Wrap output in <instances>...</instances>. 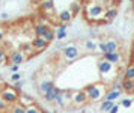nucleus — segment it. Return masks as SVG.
I'll list each match as a JSON object with an SVG mask.
<instances>
[{
	"label": "nucleus",
	"instance_id": "nucleus-1",
	"mask_svg": "<svg viewBox=\"0 0 134 113\" xmlns=\"http://www.w3.org/2000/svg\"><path fill=\"white\" fill-rule=\"evenodd\" d=\"M110 3H104V2H87L83 9H85V18L89 23H101L104 21V15H105V8Z\"/></svg>",
	"mask_w": 134,
	"mask_h": 113
},
{
	"label": "nucleus",
	"instance_id": "nucleus-2",
	"mask_svg": "<svg viewBox=\"0 0 134 113\" xmlns=\"http://www.w3.org/2000/svg\"><path fill=\"white\" fill-rule=\"evenodd\" d=\"M97 66H98V71H99V76H101V80H103L104 84L115 82V78L118 77V66L107 62L103 57L98 60Z\"/></svg>",
	"mask_w": 134,
	"mask_h": 113
},
{
	"label": "nucleus",
	"instance_id": "nucleus-3",
	"mask_svg": "<svg viewBox=\"0 0 134 113\" xmlns=\"http://www.w3.org/2000/svg\"><path fill=\"white\" fill-rule=\"evenodd\" d=\"M85 92H86V95H87L89 101H101V100L105 98L109 90H107V86L103 82H99V83L87 84L85 88Z\"/></svg>",
	"mask_w": 134,
	"mask_h": 113
},
{
	"label": "nucleus",
	"instance_id": "nucleus-4",
	"mask_svg": "<svg viewBox=\"0 0 134 113\" xmlns=\"http://www.w3.org/2000/svg\"><path fill=\"white\" fill-rule=\"evenodd\" d=\"M0 98H2V101H5L6 104H17L20 100V92L15 88L12 86H5V88H2V92H0Z\"/></svg>",
	"mask_w": 134,
	"mask_h": 113
},
{
	"label": "nucleus",
	"instance_id": "nucleus-5",
	"mask_svg": "<svg viewBox=\"0 0 134 113\" xmlns=\"http://www.w3.org/2000/svg\"><path fill=\"white\" fill-rule=\"evenodd\" d=\"M80 56V50L75 44H68L66 47H63L62 50V57L65 62H72Z\"/></svg>",
	"mask_w": 134,
	"mask_h": 113
},
{
	"label": "nucleus",
	"instance_id": "nucleus-6",
	"mask_svg": "<svg viewBox=\"0 0 134 113\" xmlns=\"http://www.w3.org/2000/svg\"><path fill=\"white\" fill-rule=\"evenodd\" d=\"M71 103H72V106H75V107H81V106L87 104L89 100H87V95H86L85 89L72 92V100H71Z\"/></svg>",
	"mask_w": 134,
	"mask_h": 113
},
{
	"label": "nucleus",
	"instance_id": "nucleus-7",
	"mask_svg": "<svg viewBox=\"0 0 134 113\" xmlns=\"http://www.w3.org/2000/svg\"><path fill=\"white\" fill-rule=\"evenodd\" d=\"M29 59L27 56H26L23 51H20V50H15V51H12V53L8 56V60L11 62V65H21V63H24L26 60Z\"/></svg>",
	"mask_w": 134,
	"mask_h": 113
},
{
	"label": "nucleus",
	"instance_id": "nucleus-8",
	"mask_svg": "<svg viewBox=\"0 0 134 113\" xmlns=\"http://www.w3.org/2000/svg\"><path fill=\"white\" fill-rule=\"evenodd\" d=\"M118 17V6L116 5H111L110 3L107 8H105V15H104V21H107V23H110V21H113L115 18Z\"/></svg>",
	"mask_w": 134,
	"mask_h": 113
},
{
	"label": "nucleus",
	"instance_id": "nucleus-9",
	"mask_svg": "<svg viewBox=\"0 0 134 113\" xmlns=\"http://www.w3.org/2000/svg\"><path fill=\"white\" fill-rule=\"evenodd\" d=\"M32 45H33V48H35V53H42L44 50H47V47H48V42L44 41L42 38H33Z\"/></svg>",
	"mask_w": 134,
	"mask_h": 113
},
{
	"label": "nucleus",
	"instance_id": "nucleus-10",
	"mask_svg": "<svg viewBox=\"0 0 134 113\" xmlns=\"http://www.w3.org/2000/svg\"><path fill=\"white\" fill-rule=\"evenodd\" d=\"M53 88H54V83H53L51 80H47V78H45V80H41V82H39V86H38L39 94H41L42 96L45 95V94H48Z\"/></svg>",
	"mask_w": 134,
	"mask_h": 113
},
{
	"label": "nucleus",
	"instance_id": "nucleus-11",
	"mask_svg": "<svg viewBox=\"0 0 134 113\" xmlns=\"http://www.w3.org/2000/svg\"><path fill=\"white\" fill-rule=\"evenodd\" d=\"M103 59H105L107 62H110V63H113V65H119L122 62V54L118 51V53H104L103 54Z\"/></svg>",
	"mask_w": 134,
	"mask_h": 113
},
{
	"label": "nucleus",
	"instance_id": "nucleus-12",
	"mask_svg": "<svg viewBox=\"0 0 134 113\" xmlns=\"http://www.w3.org/2000/svg\"><path fill=\"white\" fill-rule=\"evenodd\" d=\"M72 14H71V11L69 9H63V11H60L59 14H57V18H59V21H60V24H68L71 20H72Z\"/></svg>",
	"mask_w": 134,
	"mask_h": 113
},
{
	"label": "nucleus",
	"instance_id": "nucleus-13",
	"mask_svg": "<svg viewBox=\"0 0 134 113\" xmlns=\"http://www.w3.org/2000/svg\"><path fill=\"white\" fill-rule=\"evenodd\" d=\"M105 45H107V53H118L119 51V41L115 38H109L105 41Z\"/></svg>",
	"mask_w": 134,
	"mask_h": 113
},
{
	"label": "nucleus",
	"instance_id": "nucleus-14",
	"mask_svg": "<svg viewBox=\"0 0 134 113\" xmlns=\"http://www.w3.org/2000/svg\"><path fill=\"white\" fill-rule=\"evenodd\" d=\"M60 92H62V89H59L57 86H54V88L48 92V94H45V95H44V100H45L47 103H53V101H56V98L59 96V94H60Z\"/></svg>",
	"mask_w": 134,
	"mask_h": 113
},
{
	"label": "nucleus",
	"instance_id": "nucleus-15",
	"mask_svg": "<svg viewBox=\"0 0 134 113\" xmlns=\"http://www.w3.org/2000/svg\"><path fill=\"white\" fill-rule=\"evenodd\" d=\"M41 11L44 14H53L54 12V2H51V0H47V2H41Z\"/></svg>",
	"mask_w": 134,
	"mask_h": 113
},
{
	"label": "nucleus",
	"instance_id": "nucleus-16",
	"mask_svg": "<svg viewBox=\"0 0 134 113\" xmlns=\"http://www.w3.org/2000/svg\"><path fill=\"white\" fill-rule=\"evenodd\" d=\"M48 29H51L48 24H44V23L35 24V35H36V38H42V35H44V33H45Z\"/></svg>",
	"mask_w": 134,
	"mask_h": 113
},
{
	"label": "nucleus",
	"instance_id": "nucleus-17",
	"mask_svg": "<svg viewBox=\"0 0 134 113\" xmlns=\"http://www.w3.org/2000/svg\"><path fill=\"white\" fill-rule=\"evenodd\" d=\"M20 51H23L27 57H30L32 54H35V48L32 45V42H23L21 47H20Z\"/></svg>",
	"mask_w": 134,
	"mask_h": 113
},
{
	"label": "nucleus",
	"instance_id": "nucleus-18",
	"mask_svg": "<svg viewBox=\"0 0 134 113\" xmlns=\"http://www.w3.org/2000/svg\"><path fill=\"white\" fill-rule=\"evenodd\" d=\"M121 84H122V90H124V92H127V94H134V82L133 80L124 78L121 82Z\"/></svg>",
	"mask_w": 134,
	"mask_h": 113
},
{
	"label": "nucleus",
	"instance_id": "nucleus-19",
	"mask_svg": "<svg viewBox=\"0 0 134 113\" xmlns=\"http://www.w3.org/2000/svg\"><path fill=\"white\" fill-rule=\"evenodd\" d=\"M124 78H127V80H133L134 82V62L127 65L125 71H124Z\"/></svg>",
	"mask_w": 134,
	"mask_h": 113
},
{
	"label": "nucleus",
	"instance_id": "nucleus-20",
	"mask_svg": "<svg viewBox=\"0 0 134 113\" xmlns=\"http://www.w3.org/2000/svg\"><path fill=\"white\" fill-rule=\"evenodd\" d=\"M18 104H21L23 107H29L32 104H35V101H33V98H30L29 95H20Z\"/></svg>",
	"mask_w": 134,
	"mask_h": 113
},
{
	"label": "nucleus",
	"instance_id": "nucleus-21",
	"mask_svg": "<svg viewBox=\"0 0 134 113\" xmlns=\"http://www.w3.org/2000/svg\"><path fill=\"white\" fill-rule=\"evenodd\" d=\"M122 92H118V90H111L110 89L109 92H107V95H105V98L104 100H107V101H111V103H115L119 96H121Z\"/></svg>",
	"mask_w": 134,
	"mask_h": 113
},
{
	"label": "nucleus",
	"instance_id": "nucleus-22",
	"mask_svg": "<svg viewBox=\"0 0 134 113\" xmlns=\"http://www.w3.org/2000/svg\"><path fill=\"white\" fill-rule=\"evenodd\" d=\"M83 9V5L80 3V2H71V6H69V11H71V14L72 15H75V14H79L80 11Z\"/></svg>",
	"mask_w": 134,
	"mask_h": 113
},
{
	"label": "nucleus",
	"instance_id": "nucleus-23",
	"mask_svg": "<svg viewBox=\"0 0 134 113\" xmlns=\"http://www.w3.org/2000/svg\"><path fill=\"white\" fill-rule=\"evenodd\" d=\"M42 39H44V41H47V42L50 44L53 39H56V32H54L53 29H48V30H47V32L42 35Z\"/></svg>",
	"mask_w": 134,
	"mask_h": 113
},
{
	"label": "nucleus",
	"instance_id": "nucleus-24",
	"mask_svg": "<svg viewBox=\"0 0 134 113\" xmlns=\"http://www.w3.org/2000/svg\"><path fill=\"white\" fill-rule=\"evenodd\" d=\"M115 106V103H111V101H107V100H103V103H101V110L103 112H107L109 113L110 110H111V107Z\"/></svg>",
	"mask_w": 134,
	"mask_h": 113
},
{
	"label": "nucleus",
	"instance_id": "nucleus-25",
	"mask_svg": "<svg viewBox=\"0 0 134 113\" xmlns=\"http://www.w3.org/2000/svg\"><path fill=\"white\" fill-rule=\"evenodd\" d=\"M26 113H44V112H42V109L39 107V106L32 104V106H29V107H26Z\"/></svg>",
	"mask_w": 134,
	"mask_h": 113
},
{
	"label": "nucleus",
	"instance_id": "nucleus-26",
	"mask_svg": "<svg viewBox=\"0 0 134 113\" xmlns=\"http://www.w3.org/2000/svg\"><path fill=\"white\" fill-rule=\"evenodd\" d=\"M11 113H26V107H23L21 104H14L12 107H11Z\"/></svg>",
	"mask_w": 134,
	"mask_h": 113
},
{
	"label": "nucleus",
	"instance_id": "nucleus-27",
	"mask_svg": "<svg viewBox=\"0 0 134 113\" xmlns=\"http://www.w3.org/2000/svg\"><path fill=\"white\" fill-rule=\"evenodd\" d=\"M56 104H57V106H60V107H66V101H65V96H63V94H59V96H57V98H56Z\"/></svg>",
	"mask_w": 134,
	"mask_h": 113
},
{
	"label": "nucleus",
	"instance_id": "nucleus-28",
	"mask_svg": "<svg viewBox=\"0 0 134 113\" xmlns=\"http://www.w3.org/2000/svg\"><path fill=\"white\" fill-rule=\"evenodd\" d=\"M85 45H86V48H87L89 51H95V50L98 48V44L97 42H93V41H86Z\"/></svg>",
	"mask_w": 134,
	"mask_h": 113
},
{
	"label": "nucleus",
	"instance_id": "nucleus-29",
	"mask_svg": "<svg viewBox=\"0 0 134 113\" xmlns=\"http://www.w3.org/2000/svg\"><path fill=\"white\" fill-rule=\"evenodd\" d=\"M133 103H134L133 98H124L122 103H121V106H122V107H125V109H128V107H131V106H133Z\"/></svg>",
	"mask_w": 134,
	"mask_h": 113
},
{
	"label": "nucleus",
	"instance_id": "nucleus-30",
	"mask_svg": "<svg viewBox=\"0 0 134 113\" xmlns=\"http://www.w3.org/2000/svg\"><path fill=\"white\" fill-rule=\"evenodd\" d=\"M8 60V56H6V53H5V50L0 47V65H3L5 62Z\"/></svg>",
	"mask_w": 134,
	"mask_h": 113
},
{
	"label": "nucleus",
	"instance_id": "nucleus-31",
	"mask_svg": "<svg viewBox=\"0 0 134 113\" xmlns=\"http://www.w3.org/2000/svg\"><path fill=\"white\" fill-rule=\"evenodd\" d=\"M11 80H12V82H15V83H17V82H20V80H21V74H20V72H14L12 76H11Z\"/></svg>",
	"mask_w": 134,
	"mask_h": 113
},
{
	"label": "nucleus",
	"instance_id": "nucleus-32",
	"mask_svg": "<svg viewBox=\"0 0 134 113\" xmlns=\"http://www.w3.org/2000/svg\"><path fill=\"white\" fill-rule=\"evenodd\" d=\"M98 48H99V51H101V53H107V45H105V42H99V44H98Z\"/></svg>",
	"mask_w": 134,
	"mask_h": 113
},
{
	"label": "nucleus",
	"instance_id": "nucleus-33",
	"mask_svg": "<svg viewBox=\"0 0 134 113\" xmlns=\"http://www.w3.org/2000/svg\"><path fill=\"white\" fill-rule=\"evenodd\" d=\"M111 90H118V92H124V90H122V84H121V83H115L113 86H111Z\"/></svg>",
	"mask_w": 134,
	"mask_h": 113
},
{
	"label": "nucleus",
	"instance_id": "nucleus-34",
	"mask_svg": "<svg viewBox=\"0 0 134 113\" xmlns=\"http://www.w3.org/2000/svg\"><path fill=\"white\" fill-rule=\"evenodd\" d=\"M63 38H66V32H57V33H56V39L60 41V39H63Z\"/></svg>",
	"mask_w": 134,
	"mask_h": 113
},
{
	"label": "nucleus",
	"instance_id": "nucleus-35",
	"mask_svg": "<svg viewBox=\"0 0 134 113\" xmlns=\"http://www.w3.org/2000/svg\"><path fill=\"white\" fill-rule=\"evenodd\" d=\"M119 112V104H115L113 107H111V110H110L109 113H118Z\"/></svg>",
	"mask_w": 134,
	"mask_h": 113
},
{
	"label": "nucleus",
	"instance_id": "nucleus-36",
	"mask_svg": "<svg viewBox=\"0 0 134 113\" xmlns=\"http://www.w3.org/2000/svg\"><path fill=\"white\" fill-rule=\"evenodd\" d=\"M5 39V29L3 27H0V42Z\"/></svg>",
	"mask_w": 134,
	"mask_h": 113
},
{
	"label": "nucleus",
	"instance_id": "nucleus-37",
	"mask_svg": "<svg viewBox=\"0 0 134 113\" xmlns=\"http://www.w3.org/2000/svg\"><path fill=\"white\" fill-rule=\"evenodd\" d=\"M57 32H66V24H60L59 29H57Z\"/></svg>",
	"mask_w": 134,
	"mask_h": 113
},
{
	"label": "nucleus",
	"instance_id": "nucleus-38",
	"mask_svg": "<svg viewBox=\"0 0 134 113\" xmlns=\"http://www.w3.org/2000/svg\"><path fill=\"white\" fill-rule=\"evenodd\" d=\"M11 71L17 72V71H18V65H11Z\"/></svg>",
	"mask_w": 134,
	"mask_h": 113
},
{
	"label": "nucleus",
	"instance_id": "nucleus-39",
	"mask_svg": "<svg viewBox=\"0 0 134 113\" xmlns=\"http://www.w3.org/2000/svg\"><path fill=\"white\" fill-rule=\"evenodd\" d=\"M6 106H8V104L5 101H0V109H6Z\"/></svg>",
	"mask_w": 134,
	"mask_h": 113
},
{
	"label": "nucleus",
	"instance_id": "nucleus-40",
	"mask_svg": "<svg viewBox=\"0 0 134 113\" xmlns=\"http://www.w3.org/2000/svg\"><path fill=\"white\" fill-rule=\"evenodd\" d=\"M131 56L134 57V41H133V44H131Z\"/></svg>",
	"mask_w": 134,
	"mask_h": 113
},
{
	"label": "nucleus",
	"instance_id": "nucleus-41",
	"mask_svg": "<svg viewBox=\"0 0 134 113\" xmlns=\"http://www.w3.org/2000/svg\"><path fill=\"white\" fill-rule=\"evenodd\" d=\"M20 86H21V82H17V83H15V89L18 90V89H20Z\"/></svg>",
	"mask_w": 134,
	"mask_h": 113
},
{
	"label": "nucleus",
	"instance_id": "nucleus-42",
	"mask_svg": "<svg viewBox=\"0 0 134 113\" xmlns=\"http://www.w3.org/2000/svg\"><path fill=\"white\" fill-rule=\"evenodd\" d=\"M44 113H53V112H50V110H44Z\"/></svg>",
	"mask_w": 134,
	"mask_h": 113
}]
</instances>
